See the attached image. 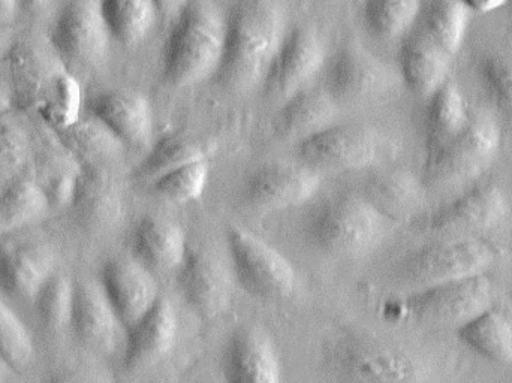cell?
Segmentation results:
<instances>
[{
	"label": "cell",
	"instance_id": "44dd1931",
	"mask_svg": "<svg viewBox=\"0 0 512 383\" xmlns=\"http://www.w3.org/2000/svg\"><path fill=\"white\" fill-rule=\"evenodd\" d=\"M384 66L360 44L349 42L334 53L325 72V92L333 101L351 102L382 92Z\"/></svg>",
	"mask_w": 512,
	"mask_h": 383
},
{
	"label": "cell",
	"instance_id": "e575fe53",
	"mask_svg": "<svg viewBox=\"0 0 512 383\" xmlns=\"http://www.w3.org/2000/svg\"><path fill=\"white\" fill-rule=\"evenodd\" d=\"M421 29L445 51L456 56L465 44L472 12L463 0H430L424 3Z\"/></svg>",
	"mask_w": 512,
	"mask_h": 383
},
{
	"label": "cell",
	"instance_id": "836d02e7",
	"mask_svg": "<svg viewBox=\"0 0 512 383\" xmlns=\"http://www.w3.org/2000/svg\"><path fill=\"white\" fill-rule=\"evenodd\" d=\"M471 119L468 99L459 84L448 78L429 98L427 149L441 146L459 135Z\"/></svg>",
	"mask_w": 512,
	"mask_h": 383
},
{
	"label": "cell",
	"instance_id": "ba28073f",
	"mask_svg": "<svg viewBox=\"0 0 512 383\" xmlns=\"http://www.w3.org/2000/svg\"><path fill=\"white\" fill-rule=\"evenodd\" d=\"M328 369L357 382H420L427 367L409 352L366 337H345L327 349Z\"/></svg>",
	"mask_w": 512,
	"mask_h": 383
},
{
	"label": "cell",
	"instance_id": "8fae6325",
	"mask_svg": "<svg viewBox=\"0 0 512 383\" xmlns=\"http://www.w3.org/2000/svg\"><path fill=\"white\" fill-rule=\"evenodd\" d=\"M327 51L315 27L300 26L288 30L262 89L268 98L285 102L304 89L307 83L324 68Z\"/></svg>",
	"mask_w": 512,
	"mask_h": 383
},
{
	"label": "cell",
	"instance_id": "bcb514c9",
	"mask_svg": "<svg viewBox=\"0 0 512 383\" xmlns=\"http://www.w3.org/2000/svg\"><path fill=\"white\" fill-rule=\"evenodd\" d=\"M5 114H6V108L3 107L2 104H0V125H2L3 122H5Z\"/></svg>",
	"mask_w": 512,
	"mask_h": 383
},
{
	"label": "cell",
	"instance_id": "1f68e13d",
	"mask_svg": "<svg viewBox=\"0 0 512 383\" xmlns=\"http://www.w3.org/2000/svg\"><path fill=\"white\" fill-rule=\"evenodd\" d=\"M51 210L47 195L29 170L0 192V235L29 228Z\"/></svg>",
	"mask_w": 512,
	"mask_h": 383
},
{
	"label": "cell",
	"instance_id": "5b68a950",
	"mask_svg": "<svg viewBox=\"0 0 512 383\" xmlns=\"http://www.w3.org/2000/svg\"><path fill=\"white\" fill-rule=\"evenodd\" d=\"M396 153L390 137L364 125H330L298 146V156L307 167L333 171L375 167Z\"/></svg>",
	"mask_w": 512,
	"mask_h": 383
},
{
	"label": "cell",
	"instance_id": "277c9868",
	"mask_svg": "<svg viewBox=\"0 0 512 383\" xmlns=\"http://www.w3.org/2000/svg\"><path fill=\"white\" fill-rule=\"evenodd\" d=\"M501 258V249L484 237H456L421 247L400 264V280L423 289L439 283L487 274Z\"/></svg>",
	"mask_w": 512,
	"mask_h": 383
},
{
	"label": "cell",
	"instance_id": "d6a6232c",
	"mask_svg": "<svg viewBox=\"0 0 512 383\" xmlns=\"http://www.w3.org/2000/svg\"><path fill=\"white\" fill-rule=\"evenodd\" d=\"M209 147L197 137L185 132H173L162 137L135 168L137 182L149 186L159 177L197 161H207Z\"/></svg>",
	"mask_w": 512,
	"mask_h": 383
},
{
	"label": "cell",
	"instance_id": "5bb4252c",
	"mask_svg": "<svg viewBox=\"0 0 512 383\" xmlns=\"http://www.w3.org/2000/svg\"><path fill=\"white\" fill-rule=\"evenodd\" d=\"M57 270L56 252L45 241H12L0 247V291L12 300L35 303Z\"/></svg>",
	"mask_w": 512,
	"mask_h": 383
},
{
	"label": "cell",
	"instance_id": "4fadbf2b",
	"mask_svg": "<svg viewBox=\"0 0 512 383\" xmlns=\"http://www.w3.org/2000/svg\"><path fill=\"white\" fill-rule=\"evenodd\" d=\"M71 328L86 348L111 354L125 348L126 330L108 300L101 282L83 279L75 282Z\"/></svg>",
	"mask_w": 512,
	"mask_h": 383
},
{
	"label": "cell",
	"instance_id": "6da1fadb",
	"mask_svg": "<svg viewBox=\"0 0 512 383\" xmlns=\"http://www.w3.org/2000/svg\"><path fill=\"white\" fill-rule=\"evenodd\" d=\"M286 33L283 0H236L227 15L224 54L212 80L236 95L262 87Z\"/></svg>",
	"mask_w": 512,
	"mask_h": 383
},
{
	"label": "cell",
	"instance_id": "52a82bcc",
	"mask_svg": "<svg viewBox=\"0 0 512 383\" xmlns=\"http://www.w3.org/2000/svg\"><path fill=\"white\" fill-rule=\"evenodd\" d=\"M502 146V131L489 116L472 117L469 125L441 146L427 149V179L451 186L481 176L492 165Z\"/></svg>",
	"mask_w": 512,
	"mask_h": 383
},
{
	"label": "cell",
	"instance_id": "ee69618b",
	"mask_svg": "<svg viewBox=\"0 0 512 383\" xmlns=\"http://www.w3.org/2000/svg\"><path fill=\"white\" fill-rule=\"evenodd\" d=\"M20 0H0V20L11 17L17 11Z\"/></svg>",
	"mask_w": 512,
	"mask_h": 383
},
{
	"label": "cell",
	"instance_id": "f6af8a7d",
	"mask_svg": "<svg viewBox=\"0 0 512 383\" xmlns=\"http://www.w3.org/2000/svg\"><path fill=\"white\" fill-rule=\"evenodd\" d=\"M11 372H14V370H12L11 367L8 366V363L0 357V382L8 381L9 376H11Z\"/></svg>",
	"mask_w": 512,
	"mask_h": 383
},
{
	"label": "cell",
	"instance_id": "4dcf8cb0",
	"mask_svg": "<svg viewBox=\"0 0 512 383\" xmlns=\"http://www.w3.org/2000/svg\"><path fill=\"white\" fill-rule=\"evenodd\" d=\"M111 39L123 47L141 44L162 20L156 0H99Z\"/></svg>",
	"mask_w": 512,
	"mask_h": 383
},
{
	"label": "cell",
	"instance_id": "f1b7e54d",
	"mask_svg": "<svg viewBox=\"0 0 512 383\" xmlns=\"http://www.w3.org/2000/svg\"><path fill=\"white\" fill-rule=\"evenodd\" d=\"M363 198L394 222L412 216L423 202L424 192L417 177L408 171H384L370 177Z\"/></svg>",
	"mask_w": 512,
	"mask_h": 383
},
{
	"label": "cell",
	"instance_id": "603a6c76",
	"mask_svg": "<svg viewBox=\"0 0 512 383\" xmlns=\"http://www.w3.org/2000/svg\"><path fill=\"white\" fill-rule=\"evenodd\" d=\"M453 59L423 29L411 30L400 47V74L414 95L429 99L450 78Z\"/></svg>",
	"mask_w": 512,
	"mask_h": 383
},
{
	"label": "cell",
	"instance_id": "9c48e42d",
	"mask_svg": "<svg viewBox=\"0 0 512 383\" xmlns=\"http://www.w3.org/2000/svg\"><path fill=\"white\" fill-rule=\"evenodd\" d=\"M227 246L234 276L252 297L273 301L294 294L297 274L279 250L239 226L227 229Z\"/></svg>",
	"mask_w": 512,
	"mask_h": 383
},
{
	"label": "cell",
	"instance_id": "e0dca14e",
	"mask_svg": "<svg viewBox=\"0 0 512 383\" xmlns=\"http://www.w3.org/2000/svg\"><path fill=\"white\" fill-rule=\"evenodd\" d=\"M99 282L126 330L137 324L161 297L152 271L134 256L105 262Z\"/></svg>",
	"mask_w": 512,
	"mask_h": 383
},
{
	"label": "cell",
	"instance_id": "60d3db41",
	"mask_svg": "<svg viewBox=\"0 0 512 383\" xmlns=\"http://www.w3.org/2000/svg\"><path fill=\"white\" fill-rule=\"evenodd\" d=\"M480 77L493 102L505 113H512V57H486L480 63Z\"/></svg>",
	"mask_w": 512,
	"mask_h": 383
},
{
	"label": "cell",
	"instance_id": "8d00e7d4",
	"mask_svg": "<svg viewBox=\"0 0 512 383\" xmlns=\"http://www.w3.org/2000/svg\"><path fill=\"white\" fill-rule=\"evenodd\" d=\"M35 141L27 129L17 123L0 125V192L32 167Z\"/></svg>",
	"mask_w": 512,
	"mask_h": 383
},
{
	"label": "cell",
	"instance_id": "d4e9b609",
	"mask_svg": "<svg viewBox=\"0 0 512 383\" xmlns=\"http://www.w3.org/2000/svg\"><path fill=\"white\" fill-rule=\"evenodd\" d=\"M224 373L234 383L280 382L282 364L271 337L256 328L237 333L225 352Z\"/></svg>",
	"mask_w": 512,
	"mask_h": 383
},
{
	"label": "cell",
	"instance_id": "7c38bea8",
	"mask_svg": "<svg viewBox=\"0 0 512 383\" xmlns=\"http://www.w3.org/2000/svg\"><path fill=\"white\" fill-rule=\"evenodd\" d=\"M510 214V201L496 185L478 186L442 205L427 216L424 226L432 234L468 237L501 225Z\"/></svg>",
	"mask_w": 512,
	"mask_h": 383
},
{
	"label": "cell",
	"instance_id": "f546056e",
	"mask_svg": "<svg viewBox=\"0 0 512 383\" xmlns=\"http://www.w3.org/2000/svg\"><path fill=\"white\" fill-rule=\"evenodd\" d=\"M333 117L334 101L325 90L303 89L283 102L276 129L282 137L301 141L328 128Z\"/></svg>",
	"mask_w": 512,
	"mask_h": 383
},
{
	"label": "cell",
	"instance_id": "d6986e66",
	"mask_svg": "<svg viewBox=\"0 0 512 383\" xmlns=\"http://www.w3.org/2000/svg\"><path fill=\"white\" fill-rule=\"evenodd\" d=\"M87 113L104 122L126 149H144L152 140L153 111L149 99L134 90L96 93L87 101Z\"/></svg>",
	"mask_w": 512,
	"mask_h": 383
},
{
	"label": "cell",
	"instance_id": "4316f807",
	"mask_svg": "<svg viewBox=\"0 0 512 383\" xmlns=\"http://www.w3.org/2000/svg\"><path fill=\"white\" fill-rule=\"evenodd\" d=\"M54 131L83 168L108 167L126 150L114 132L90 113Z\"/></svg>",
	"mask_w": 512,
	"mask_h": 383
},
{
	"label": "cell",
	"instance_id": "d590c367",
	"mask_svg": "<svg viewBox=\"0 0 512 383\" xmlns=\"http://www.w3.org/2000/svg\"><path fill=\"white\" fill-rule=\"evenodd\" d=\"M423 5L424 0H364V24L376 38L393 41L414 29Z\"/></svg>",
	"mask_w": 512,
	"mask_h": 383
},
{
	"label": "cell",
	"instance_id": "7dc6e473",
	"mask_svg": "<svg viewBox=\"0 0 512 383\" xmlns=\"http://www.w3.org/2000/svg\"><path fill=\"white\" fill-rule=\"evenodd\" d=\"M510 2H512V0H510Z\"/></svg>",
	"mask_w": 512,
	"mask_h": 383
},
{
	"label": "cell",
	"instance_id": "b9f144b4",
	"mask_svg": "<svg viewBox=\"0 0 512 383\" xmlns=\"http://www.w3.org/2000/svg\"><path fill=\"white\" fill-rule=\"evenodd\" d=\"M471 9L472 14L474 12H492L495 9L501 8L505 3L510 2V0H463Z\"/></svg>",
	"mask_w": 512,
	"mask_h": 383
},
{
	"label": "cell",
	"instance_id": "ab89813d",
	"mask_svg": "<svg viewBox=\"0 0 512 383\" xmlns=\"http://www.w3.org/2000/svg\"><path fill=\"white\" fill-rule=\"evenodd\" d=\"M0 357L14 372L26 369L35 357L32 334L17 313L0 300Z\"/></svg>",
	"mask_w": 512,
	"mask_h": 383
},
{
	"label": "cell",
	"instance_id": "ffe728a7",
	"mask_svg": "<svg viewBox=\"0 0 512 383\" xmlns=\"http://www.w3.org/2000/svg\"><path fill=\"white\" fill-rule=\"evenodd\" d=\"M179 334L176 309L168 298L159 297L155 306L129 328L123 348V363L129 372L149 369L173 351Z\"/></svg>",
	"mask_w": 512,
	"mask_h": 383
},
{
	"label": "cell",
	"instance_id": "f35d334b",
	"mask_svg": "<svg viewBox=\"0 0 512 383\" xmlns=\"http://www.w3.org/2000/svg\"><path fill=\"white\" fill-rule=\"evenodd\" d=\"M207 180H209V162L197 161L159 177L147 188L162 201L171 202V204H188L203 195Z\"/></svg>",
	"mask_w": 512,
	"mask_h": 383
},
{
	"label": "cell",
	"instance_id": "7bdbcfd3",
	"mask_svg": "<svg viewBox=\"0 0 512 383\" xmlns=\"http://www.w3.org/2000/svg\"><path fill=\"white\" fill-rule=\"evenodd\" d=\"M186 2H188V0H156L159 9H161L162 18L176 17V15L179 14L180 9L185 6Z\"/></svg>",
	"mask_w": 512,
	"mask_h": 383
},
{
	"label": "cell",
	"instance_id": "3957f363",
	"mask_svg": "<svg viewBox=\"0 0 512 383\" xmlns=\"http://www.w3.org/2000/svg\"><path fill=\"white\" fill-rule=\"evenodd\" d=\"M391 220L369 201L357 196H340L325 202L309 226L316 247L337 256L363 255L387 237Z\"/></svg>",
	"mask_w": 512,
	"mask_h": 383
},
{
	"label": "cell",
	"instance_id": "30bf717a",
	"mask_svg": "<svg viewBox=\"0 0 512 383\" xmlns=\"http://www.w3.org/2000/svg\"><path fill=\"white\" fill-rule=\"evenodd\" d=\"M495 300L496 288L487 273L418 289L405 298L403 310L423 324L459 328Z\"/></svg>",
	"mask_w": 512,
	"mask_h": 383
},
{
	"label": "cell",
	"instance_id": "7a4b0ae2",
	"mask_svg": "<svg viewBox=\"0 0 512 383\" xmlns=\"http://www.w3.org/2000/svg\"><path fill=\"white\" fill-rule=\"evenodd\" d=\"M227 17L207 0H188L173 18L162 53L168 86L183 89L215 77L224 54Z\"/></svg>",
	"mask_w": 512,
	"mask_h": 383
},
{
	"label": "cell",
	"instance_id": "83f0119b",
	"mask_svg": "<svg viewBox=\"0 0 512 383\" xmlns=\"http://www.w3.org/2000/svg\"><path fill=\"white\" fill-rule=\"evenodd\" d=\"M463 345L492 363H512V316L498 304L457 328Z\"/></svg>",
	"mask_w": 512,
	"mask_h": 383
},
{
	"label": "cell",
	"instance_id": "9a60e30c",
	"mask_svg": "<svg viewBox=\"0 0 512 383\" xmlns=\"http://www.w3.org/2000/svg\"><path fill=\"white\" fill-rule=\"evenodd\" d=\"M15 96L21 107L32 108L44 114L65 81V66L53 47L21 44L14 48L9 59Z\"/></svg>",
	"mask_w": 512,
	"mask_h": 383
},
{
	"label": "cell",
	"instance_id": "74e56055",
	"mask_svg": "<svg viewBox=\"0 0 512 383\" xmlns=\"http://www.w3.org/2000/svg\"><path fill=\"white\" fill-rule=\"evenodd\" d=\"M74 292V280L59 270L39 291L35 300L36 309L47 330L57 333L71 327Z\"/></svg>",
	"mask_w": 512,
	"mask_h": 383
},
{
	"label": "cell",
	"instance_id": "2e32d148",
	"mask_svg": "<svg viewBox=\"0 0 512 383\" xmlns=\"http://www.w3.org/2000/svg\"><path fill=\"white\" fill-rule=\"evenodd\" d=\"M319 185L321 180L313 168L273 162L252 173L243 195L249 207L270 213L304 204L318 192Z\"/></svg>",
	"mask_w": 512,
	"mask_h": 383
},
{
	"label": "cell",
	"instance_id": "cb8c5ba5",
	"mask_svg": "<svg viewBox=\"0 0 512 383\" xmlns=\"http://www.w3.org/2000/svg\"><path fill=\"white\" fill-rule=\"evenodd\" d=\"M30 171L47 195L53 210L71 205L83 167L51 126L48 134L42 135L39 144H35Z\"/></svg>",
	"mask_w": 512,
	"mask_h": 383
},
{
	"label": "cell",
	"instance_id": "484cf974",
	"mask_svg": "<svg viewBox=\"0 0 512 383\" xmlns=\"http://www.w3.org/2000/svg\"><path fill=\"white\" fill-rule=\"evenodd\" d=\"M134 258L150 271L179 270L185 261L188 244L182 226L159 217L140 220L132 237Z\"/></svg>",
	"mask_w": 512,
	"mask_h": 383
},
{
	"label": "cell",
	"instance_id": "ac0fdd59",
	"mask_svg": "<svg viewBox=\"0 0 512 383\" xmlns=\"http://www.w3.org/2000/svg\"><path fill=\"white\" fill-rule=\"evenodd\" d=\"M179 288L189 306L203 316L215 318L230 306L233 285L225 265L213 253L188 249L179 268Z\"/></svg>",
	"mask_w": 512,
	"mask_h": 383
},
{
	"label": "cell",
	"instance_id": "8992f818",
	"mask_svg": "<svg viewBox=\"0 0 512 383\" xmlns=\"http://www.w3.org/2000/svg\"><path fill=\"white\" fill-rule=\"evenodd\" d=\"M111 41L99 0H68L51 26V47L77 78L104 63Z\"/></svg>",
	"mask_w": 512,
	"mask_h": 383
},
{
	"label": "cell",
	"instance_id": "7402d4cb",
	"mask_svg": "<svg viewBox=\"0 0 512 383\" xmlns=\"http://www.w3.org/2000/svg\"><path fill=\"white\" fill-rule=\"evenodd\" d=\"M69 208L87 231H107L122 219L125 210L122 186L107 167L83 168Z\"/></svg>",
	"mask_w": 512,
	"mask_h": 383
}]
</instances>
